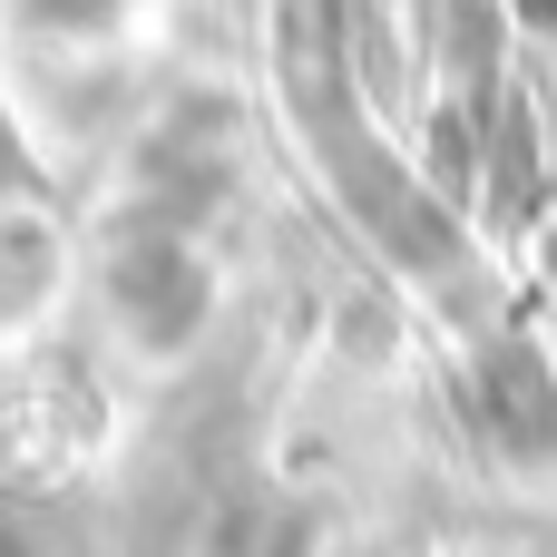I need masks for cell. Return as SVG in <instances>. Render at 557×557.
<instances>
[{"label":"cell","instance_id":"5","mask_svg":"<svg viewBox=\"0 0 557 557\" xmlns=\"http://www.w3.org/2000/svg\"><path fill=\"white\" fill-rule=\"evenodd\" d=\"M529 264H539V284H557V206L529 215Z\"/></svg>","mask_w":557,"mask_h":557},{"label":"cell","instance_id":"2","mask_svg":"<svg viewBox=\"0 0 557 557\" xmlns=\"http://www.w3.org/2000/svg\"><path fill=\"white\" fill-rule=\"evenodd\" d=\"M470 401H480V431H490L519 470H548L557 460V362L529 333H499V343L470 362Z\"/></svg>","mask_w":557,"mask_h":557},{"label":"cell","instance_id":"3","mask_svg":"<svg viewBox=\"0 0 557 557\" xmlns=\"http://www.w3.org/2000/svg\"><path fill=\"white\" fill-rule=\"evenodd\" d=\"M69 284V235L39 196H0V333H20L29 313H49Z\"/></svg>","mask_w":557,"mask_h":557},{"label":"cell","instance_id":"4","mask_svg":"<svg viewBox=\"0 0 557 557\" xmlns=\"http://www.w3.org/2000/svg\"><path fill=\"white\" fill-rule=\"evenodd\" d=\"M127 0H10V20H29V29H108Z\"/></svg>","mask_w":557,"mask_h":557},{"label":"cell","instance_id":"1","mask_svg":"<svg viewBox=\"0 0 557 557\" xmlns=\"http://www.w3.org/2000/svg\"><path fill=\"white\" fill-rule=\"evenodd\" d=\"M98 304H108V323H117V343L127 352H147V362H186L206 333H215V304H225V284H215V264L186 245V225H127L108 255H98Z\"/></svg>","mask_w":557,"mask_h":557}]
</instances>
